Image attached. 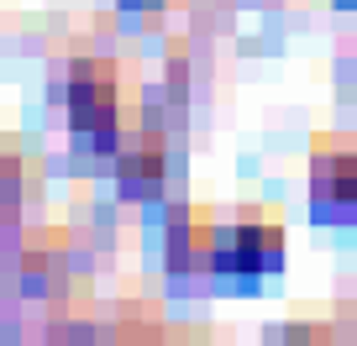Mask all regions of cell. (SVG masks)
<instances>
[{"label": "cell", "mask_w": 357, "mask_h": 346, "mask_svg": "<svg viewBox=\"0 0 357 346\" xmlns=\"http://www.w3.org/2000/svg\"><path fill=\"white\" fill-rule=\"evenodd\" d=\"M279 257H284V236H279V226H268V221H242L211 246V262L221 273H263Z\"/></svg>", "instance_id": "obj_2"}, {"label": "cell", "mask_w": 357, "mask_h": 346, "mask_svg": "<svg viewBox=\"0 0 357 346\" xmlns=\"http://www.w3.org/2000/svg\"><path fill=\"white\" fill-rule=\"evenodd\" d=\"M158 184H163V152L158 147H142V152L121 157V194L147 200V194H158Z\"/></svg>", "instance_id": "obj_4"}, {"label": "cell", "mask_w": 357, "mask_h": 346, "mask_svg": "<svg viewBox=\"0 0 357 346\" xmlns=\"http://www.w3.org/2000/svg\"><path fill=\"white\" fill-rule=\"evenodd\" d=\"M68 126L84 147L111 152L116 126H121V90H116V68L105 58H79L68 74Z\"/></svg>", "instance_id": "obj_1"}, {"label": "cell", "mask_w": 357, "mask_h": 346, "mask_svg": "<svg viewBox=\"0 0 357 346\" xmlns=\"http://www.w3.org/2000/svg\"><path fill=\"white\" fill-rule=\"evenodd\" d=\"M310 205L321 210V221L357 205V157L352 152H315L310 157Z\"/></svg>", "instance_id": "obj_3"}]
</instances>
